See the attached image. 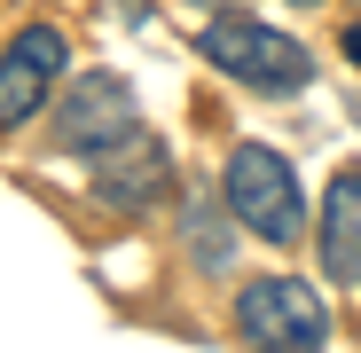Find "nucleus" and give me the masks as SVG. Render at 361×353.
I'll use <instances>...</instances> for the list:
<instances>
[{
	"mask_svg": "<svg viewBox=\"0 0 361 353\" xmlns=\"http://www.w3.org/2000/svg\"><path fill=\"white\" fill-rule=\"evenodd\" d=\"M197 55H204L220 79L252 87V94H307V87H314V55L298 47L290 32L244 16V8H220V16L197 32Z\"/></svg>",
	"mask_w": 361,
	"mask_h": 353,
	"instance_id": "obj_1",
	"label": "nucleus"
},
{
	"mask_svg": "<svg viewBox=\"0 0 361 353\" xmlns=\"http://www.w3.org/2000/svg\"><path fill=\"white\" fill-rule=\"evenodd\" d=\"M220 197H228L235 228L259 235V244H275V252L307 235V197H298V173H290V157L267 149V142H235V149H228V165H220Z\"/></svg>",
	"mask_w": 361,
	"mask_h": 353,
	"instance_id": "obj_2",
	"label": "nucleus"
},
{
	"mask_svg": "<svg viewBox=\"0 0 361 353\" xmlns=\"http://www.w3.org/2000/svg\"><path fill=\"white\" fill-rule=\"evenodd\" d=\"M235 337L252 353H322L330 345V306L298 275H259L235 290Z\"/></svg>",
	"mask_w": 361,
	"mask_h": 353,
	"instance_id": "obj_3",
	"label": "nucleus"
},
{
	"mask_svg": "<svg viewBox=\"0 0 361 353\" xmlns=\"http://www.w3.org/2000/svg\"><path fill=\"white\" fill-rule=\"evenodd\" d=\"M142 126V102H134V79H118V71H79L63 87V102H55L47 118V142L63 149V157H94L110 149L118 134H134Z\"/></svg>",
	"mask_w": 361,
	"mask_h": 353,
	"instance_id": "obj_4",
	"label": "nucleus"
},
{
	"mask_svg": "<svg viewBox=\"0 0 361 353\" xmlns=\"http://www.w3.org/2000/svg\"><path fill=\"white\" fill-rule=\"evenodd\" d=\"M63 71H71V47H63L55 24H24L8 47H0V134H24L32 118L55 102Z\"/></svg>",
	"mask_w": 361,
	"mask_h": 353,
	"instance_id": "obj_5",
	"label": "nucleus"
},
{
	"mask_svg": "<svg viewBox=\"0 0 361 353\" xmlns=\"http://www.w3.org/2000/svg\"><path fill=\"white\" fill-rule=\"evenodd\" d=\"M87 173H94V197H102L110 212H149V204H165V189H173V149H165V134L134 126V134H118L110 149H94Z\"/></svg>",
	"mask_w": 361,
	"mask_h": 353,
	"instance_id": "obj_6",
	"label": "nucleus"
},
{
	"mask_svg": "<svg viewBox=\"0 0 361 353\" xmlns=\"http://www.w3.org/2000/svg\"><path fill=\"white\" fill-rule=\"evenodd\" d=\"M322 275L338 290L361 283V165H338L330 173V189H322Z\"/></svg>",
	"mask_w": 361,
	"mask_h": 353,
	"instance_id": "obj_7",
	"label": "nucleus"
},
{
	"mask_svg": "<svg viewBox=\"0 0 361 353\" xmlns=\"http://www.w3.org/2000/svg\"><path fill=\"white\" fill-rule=\"evenodd\" d=\"M180 244H189L197 267H228V252H235V212H228V197H189V204H180Z\"/></svg>",
	"mask_w": 361,
	"mask_h": 353,
	"instance_id": "obj_8",
	"label": "nucleus"
},
{
	"mask_svg": "<svg viewBox=\"0 0 361 353\" xmlns=\"http://www.w3.org/2000/svg\"><path fill=\"white\" fill-rule=\"evenodd\" d=\"M338 47H345V63H361V24H345V39H338Z\"/></svg>",
	"mask_w": 361,
	"mask_h": 353,
	"instance_id": "obj_9",
	"label": "nucleus"
},
{
	"mask_svg": "<svg viewBox=\"0 0 361 353\" xmlns=\"http://www.w3.org/2000/svg\"><path fill=\"white\" fill-rule=\"evenodd\" d=\"M290 8H314V0H290Z\"/></svg>",
	"mask_w": 361,
	"mask_h": 353,
	"instance_id": "obj_10",
	"label": "nucleus"
}]
</instances>
